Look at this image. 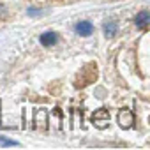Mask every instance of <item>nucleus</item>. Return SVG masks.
Instances as JSON below:
<instances>
[{
	"instance_id": "6",
	"label": "nucleus",
	"mask_w": 150,
	"mask_h": 150,
	"mask_svg": "<svg viewBox=\"0 0 150 150\" xmlns=\"http://www.w3.org/2000/svg\"><path fill=\"white\" fill-rule=\"evenodd\" d=\"M103 30H104V35H106V37H115V35H117L118 27H117V23H115V21H106V23H104V27H103Z\"/></svg>"
},
{
	"instance_id": "8",
	"label": "nucleus",
	"mask_w": 150,
	"mask_h": 150,
	"mask_svg": "<svg viewBox=\"0 0 150 150\" xmlns=\"http://www.w3.org/2000/svg\"><path fill=\"white\" fill-rule=\"evenodd\" d=\"M28 14H30V16H39V14H41V11H39V9H35V7H30V9H28Z\"/></svg>"
},
{
	"instance_id": "1",
	"label": "nucleus",
	"mask_w": 150,
	"mask_h": 150,
	"mask_svg": "<svg viewBox=\"0 0 150 150\" xmlns=\"http://www.w3.org/2000/svg\"><path fill=\"white\" fill-rule=\"evenodd\" d=\"M92 122H94V125H96L97 129H104V127L108 125V122H110V111H108L106 108H99L97 111H94Z\"/></svg>"
},
{
	"instance_id": "4",
	"label": "nucleus",
	"mask_w": 150,
	"mask_h": 150,
	"mask_svg": "<svg viewBox=\"0 0 150 150\" xmlns=\"http://www.w3.org/2000/svg\"><path fill=\"white\" fill-rule=\"evenodd\" d=\"M57 41H58V34L57 32H44L41 37H39V42L42 44V46H53V44H57Z\"/></svg>"
},
{
	"instance_id": "3",
	"label": "nucleus",
	"mask_w": 150,
	"mask_h": 150,
	"mask_svg": "<svg viewBox=\"0 0 150 150\" xmlns=\"http://www.w3.org/2000/svg\"><path fill=\"white\" fill-rule=\"evenodd\" d=\"M74 30H76V34H80L81 37H88V35L94 32V27H92V23H88V21H80V23H76Z\"/></svg>"
},
{
	"instance_id": "7",
	"label": "nucleus",
	"mask_w": 150,
	"mask_h": 150,
	"mask_svg": "<svg viewBox=\"0 0 150 150\" xmlns=\"http://www.w3.org/2000/svg\"><path fill=\"white\" fill-rule=\"evenodd\" d=\"M0 146H18V143L7 138H0Z\"/></svg>"
},
{
	"instance_id": "2",
	"label": "nucleus",
	"mask_w": 150,
	"mask_h": 150,
	"mask_svg": "<svg viewBox=\"0 0 150 150\" xmlns=\"http://www.w3.org/2000/svg\"><path fill=\"white\" fill-rule=\"evenodd\" d=\"M132 122H134V115H132L131 110H122L118 113V124H120L122 129H129L132 125Z\"/></svg>"
},
{
	"instance_id": "5",
	"label": "nucleus",
	"mask_w": 150,
	"mask_h": 150,
	"mask_svg": "<svg viewBox=\"0 0 150 150\" xmlns=\"http://www.w3.org/2000/svg\"><path fill=\"white\" fill-rule=\"evenodd\" d=\"M134 23L138 25V27H146L148 23H150V14H148V11H141V13H138L136 14V18H134Z\"/></svg>"
}]
</instances>
